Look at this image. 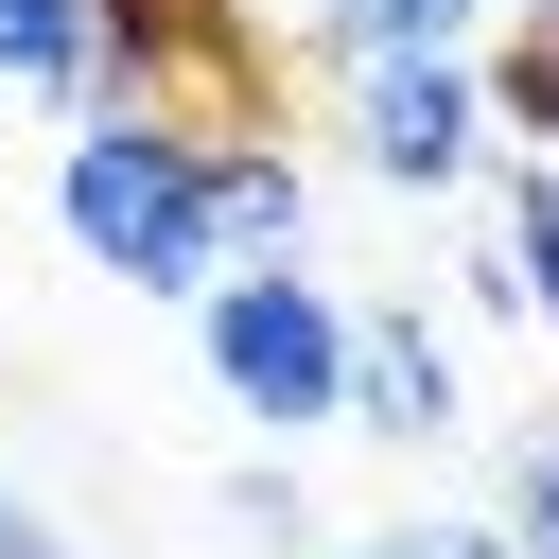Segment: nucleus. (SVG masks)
Wrapping results in <instances>:
<instances>
[{
  "label": "nucleus",
  "mask_w": 559,
  "mask_h": 559,
  "mask_svg": "<svg viewBox=\"0 0 559 559\" xmlns=\"http://www.w3.org/2000/svg\"><path fill=\"white\" fill-rule=\"evenodd\" d=\"M52 227H70L105 280H140V297H210V280H227V245H210V140H192V122H140V105H87V122H70Z\"/></svg>",
  "instance_id": "nucleus-1"
},
{
  "label": "nucleus",
  "mask_w": 559,
  "mask_h": 559,
  "mask_svg": "<svg viewBox=\"0 0 559 559\" xmlns=\"http://www.w3.org/2000/svg\"><path fill=\"white\" fill-rule=\"evenodd\" d=\"M87 105L245 140L262 122V17L245 0H87Z\"/></svg>",
  "instance_id": "nucleus-2"
},
{
  "label": "nucleus",
  "mask_w": 559,
  "mask_h": 559,
  "mask_svg": "<svg viewBox=\"0 0 559 559\" xmlns=\"http://www.w3.org/2000/svg\"><path fill=\"white\" fill-rule=\"evenodd\" d=\"M192 314H210V384L245 419H280V437L297 419H349V297L314 262H227Z\"/></svg>",
  "instance_id": "nucleus-3"
},
{
  "label": "nucleus",
  "mask_w": 559,
  "mask_h": 559,
  "mask_svg": "<svg viewBox=\"0 0 559 559\" xmlns=\"http://www.w3.org/2000/svg\"><path fill=\"white\" fill-rule=\"evenodd\" d=\"M349 157H367L384 192H472V175H489V70H472V52L349 70Z\"/></svg>",
  "instance_id": "nucleus-4"
},
{
  "label": "nucleus",
  "mask_w": 559,
  "mask_h": 559,
  "mask_svg": "<svg viewBox=\"0 0 559 559\" xmlns=\"http://www.w3.org/2000/svg\"><path fill=\"white\" fill-rule=\"evenodd\" d=\"M349 437H402V454L454 437V332L437 314H402V297L349 314Z\"/></svg>",
  "instance_id": "nucleus-5"
},
{
  "label": "nucleus",
  "mask_w": 559,
  "mask_h": 559,
  "mask_svg": "<svg viewBox=\"0 0 559 559\" xmlns=\"http://www.w3.org/2000/svg\"><path fill=\"white\" fill-rule=\"evenodd\" d=\"M210 245H227V262H297V245H314V175L280 157V122L210 140Z\"/></svg>",
  "instance_id": "nucleus-6"
},
{
  "label": "nucleus",
  "mask_w": 559,
  "mask_h": 559,
  "mask_svg": "<svg viewBox=\"0 0 559 559\" xmlns=\"http://www.w3.org/2000/svg\"><path fill=\"white\" fill-rule=\"evenodd\" d=\"M489 314L559 332V157H542V140L507 157V245H489Z\"/></svg>",
  "instance_id": "nucleus-7"
},
{
  "label": "nucleus",
  "mask_w": 559,
  "mask_h": 559,
  "mask_svg": "<svg viewBox=\"0 0 559 559\" xmlns=\"http://www.w3.org/2000/svg\"><path fill=\"white\" fill-rule=\"evenodd\" d=\"M332 70H402V52H472V0H314Z\"/></svg>",
  "instance_id": "nucleus-8"
},
{
  "label": "nucleus",
  "mask_w": 559,
  "mask_h": 559,
  "mask_svg": "<svg viewBox=\"0 0 559 559\" xmlns=\"http://www.w3.org/2000/svg\"><path fill=\"white\" fill-rule=\"evenodd\" d=\"M0 87L17 105H87V0H0Z\"/></svg>",
  "instance_id": "nucleus-9"
},
{
  "label": "nucleus",
  "mask_w": 559,
  "mask_h": 559,
  "mask_svg": "<svg viewBox=\"0 0 559 559\" xmlns=\"http://www.w3.org/2000/svg\"><path fill=\"white\" fill-rule=\"evenodd\" d=\"M489 122H507V140H542V157H559V17H524V35H507V52H489Z\"/></svg>",
  "instance_id": "nucleus-10"
},
{
  "label": "nucleus",
  "mask_w": 559,
  "mask_h": 559,
  "mask_svg": "<svg viewBox=\"0 0 559 559\" xmlns=\"http://www.w3.org/2000/svg\"><path fill=\"white\" fill-rule=\"evenodd\" d=\"M349 559H524V542H507V524H437V507H419V524H367Z\"/></svg>",
  "instance_id": "nucleus-11"
},
{
  "label": "nucleus",
  "mask_w": 559,
  "mask_h": 559,
  "mask_svg": "<svg viewBox=\"0 0 559 559\" xmlns=\"http://www.w3.org/2000/svg\"><path fill=\"white\" fill-rule=\"evenodd\" d=\"M507 542H524V559H559V437L507 472Z\"/></svg>",
  "instance_id": "nucleus-12"
},
{
  "label": "nucleus",
  "mask_w": 559,
  "mask_h": 559,
  "mask_svg": "<svg viewBox=\"0 0 559 559\" xmlns=\"http://www.w3.org/2000/svg\"><path fill=\"white\" fill-rule=\"evenodd\" d=\"M227 524H262V542H297V472L262 454V472H227Z\"/></svg>",
  "instance_id": "nucleus-13"
},
{
  "label": "nucleus",
  "mask_w": 559,
  "mask_h": 559,
  "mask_svg": "<svg viewBox=\"0 0 559 559\" xmlns=\"http://www.w3.org/2000/svg\"><path fill=\"white\" fill-rule=\"evenodd\" d=\"M0 559H70V542H52V524H35L17 489H0Z\"/></svg>",
  "instance_id": "nucleus-14"
},
{
  "label": "nucleus",
  "mask_w": 559,
  "mask_h": 559,
  "mask_svg": "<svg viewBox=\"0 0 559 559\" xmlns=\"http://www.w3.org/2000/svg\"><path fill=\"white\" fill-rule=\"evenodd\" d=\"M524 17H559V0H524Z\"/></svg>",
  "instance_id": "nucleus-15"
}]
</instances>
